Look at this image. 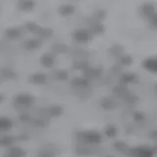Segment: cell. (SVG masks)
Here are the masks:
<instances>
[{"label":"cell","mask_w":157,"mask_h":157,"mask_svg":"<svg viewBox=\"0 0 157 157\" xmlns=\"http://www.w3.org/2000/svg\"><path fill=\"white\" fill-rule=\"evenodd\" d=\"M71 37L73 41H75L78 44H88L92 41L94 38V36L92 34L90 29L86 28H78L73 31Z\"/></svg>","instance_id":"cell-1"},{"label":"cell","mask_w":157,"mask_h":157,"mask_svg":"<svg viewBox=\"0 0 157 157\" xmlns=\"http://www.w3.org/2000/svg\"><path fill=\"white\" fill-rule=\"evenodd\" d=\"M130 154L132 157H153L155 151L153 148L146 145L136 146L131 149Z\"/></svg>","instance_id":"cell-3"},{"label":"cell","mask_w":157,"mask_h":157,"mask_svg":"<svg viewBox=\"0 0 157 157\" xmlns=\"http://www.w3.org/2000/svg\"><path fill=\"white\" fill-rule=\"evenodd\" d=\"M52 52L55 54H62V53H67L69 50H70V47H69L67 44L62 43V42H57L54 43L52 47Z\"/></svg>","instance_id":"cell-18"},{"label":"cell","mask_w":157,"mask_h":157,"mask_svg":"<svg viewBox=\"0 0 157 157\" xmlns=\"http://www.w3.org/2000/svg\"><path fill=\"white\" fill-rule=\"evenodd\" d=\"M123 46L119 43H113L112 45L108 48V53L110 54L111 56H114V57H117L119 58L121 55L124 54V50H123Z\"/></svg>","instance_id":"cell-17"},{"label":"cell","mask_w":157,"mask_h":157,"mask_svg":"<svg viewBox=\"0 0 157 157\" xmlns=\"http://www.w3.org/2000/svg\"><path fill=\"white\" fill-rule=\"evenodd\" d=\"M139 81V77L134 73H126L121 77V82L123 83H135Z\"/></svg>","instance_id":"cell-20"},{"label":"cell","mask_w":157,"mask_h":157,"mask_svg":"<svg viewBox=\"0 0 157 157\" xmlns=\"http://www.w3.org/2000/svg\"><path fill=\"white\" fill-rule=\"evenodd\" d=\"M36 7V0H18L17 9L23 13H31Z\"/></svg>","instance_id":"cell-10"},{"label":"cell","mask_w":157,"mask_h":157,"mask_svg":"<svg viewBox=\"0 0 157 157\" xmlns=\"http://www.w3.org/2000/svg\"><path fill=\"white\" fill-rule=\"evenodd\" d=\"M141 66L147 72L157 74V57H148L144 59L141 63Z\"/></svg>","instance_id":"cell-11"},{"label":"cell","mask_w":157,"mask_h":157,"mask_svg":"<svg viewBox=\"0 0 157 157\" xmlns=\"http://www.w3.org/2000/svg\"><path fill=\"white\" fill-rule=\"evenodd\" d=\"M29 82L33 83V85H36V86L45 85L47 82V77L43 73H34L29 76Z\"/></svg>","instance_id":"cell-12"},{"label":"cell","mask_w":157,"mask_h":157,"mask_svg":"<svg viewBox=\"0 0 157 157\" xmlns=\"http://www.w3.org/2000/svg\"><path fill=\"white\" fill-rule=\"evenodd\" d=\"M74 67L77 68V69H82V70L86 71V69L88 68V65H87V62L85 61V60H78V61H76L74 63Z\"/></svg>","instance_id":"cell-25"},{"label":"cell","mask_w":157,"mask_h":157,"mask_svg":"<svg viewBox=\"0 0 157 157\" xmlns=\"http://www.w3.org/2000/svg\"><path fill=\"white\" fill-rule=\"evenodd\" d=\"M13 128V122L7 117H1L0 119V130L1 132H9Z\"/></svg>","instance_id":"cell-21"},{"label":"cell","mask_w":157,"mask_h":157,"mask_svg":"<svg viewBox=\"0 0 157 157\" xmlns=\"http://www.w3.org/2000/svg\"><path fill=\"white\" fill-rule=\"evenodd\" d=\"M76 11H77V8L74 4L64 3L58 7L57 14H58V16H60L61 18H68V17H72L73 15L76 13Z\"/></svg>","instance_id":"cell-6"},{"label":"cell","mask_w":157,"mask_h":157,"mask_svg":"<svg viewBox=\"0 0 157 157\" xmlns=\"http://www.w3.org/2000/svg\"><path fill=\"white\" fill-rule=\"evenodd\" d=\"M88 29H90V32L92 33V34L94 36H102V34L105 33V31H106L105 26L101 22H91L90 27Z\"/></svg>","instance_id":"cell-13"},{"label":"cell","mask_w":157,"mask_h":157,"mask_svg":"<svg viewBox=\"0 0 157 157\" xmlns=\"http://www.w3.org/2000/svg\"><path fill=\"white\" fill-rule=\"evenodd\" d=\"M80 136H81V140L88 144H100L102 140L99 132H94V131L82 132L80 134Z\"/></svg>","instance_id":"cell-4"},{"label":"cell","mask_w":157,"mask_h":157,"mask_svg":"<svg viewBox=\"0 0 157 157\" xmlns=\"http://www.w3.org/2000/svg\"><path fill=\"white\" fill-rule=\"evenodd\" d=\"M118 59H119L120 64L123 66H130L131 64L132 63V58L131 55H129V54H125L124 53Z\"/></svg>","instance_id":"cell-22"},{"label":"cell","mask_w":157,"mask_h":157,"mask_svg":"<svg viewBox=\"0 0 157 157\" xmlns=\"http://www.w3.org/2000/svg\"><path fill=\"white\" fill-rule=\"evenodd\" d=\"M157 13V5L152 1H145L139 8L140 16L148 22L149 20Z\"/></svg>","instance_id":"cell-2"},{"label":"cell","mask_w":157,"mask_h":157,"mask_svg":"<svg viewBox=\"0 0 157 157\" xmlns=\"http://www.w3.org/2000/svg\"><path fill=\"white\" fill-rule=\"evenodd\" d=\"M40 27H41L40 25H38L36 22H33V21H29V22H27L26 24H25V26H24L25 29H26L28 33H33V34H34V36L37 33V32L39 31Z\"/></svg>","instance_id":"cell-19"},{"label":"cell","mask_w":157,"mask_h":157,"mask_svg":"<svg viewBox=\"0 0 157 157\" xmlns=\"http://www.w3.org/2000/svg\"><path fill=\"white\" fill-rule=\"evenodd\" d=\"M33 101H34V97L31 94H28V93H20V94H17L14 97L15 104L21 107L31 106L33 105Z\"/></svg>","instance_id":"cell-8"},{"label":"cell","mask_w":157,"mask_h":157,"mask_svg":"<svg viewBox=\"0 0 157 157\" xmlns=\"http://www.w3.org/2000/svg\"><path fill=\"white\" fill-rule=\"evenodd\" d=\"M155 90H156V92H157V83L155 85Z\"/></svg>","instance_id":"cell-28"},{"label":"cell","mask_w":157,"mask_h":157,"mask_svg":"<svg viewBox=\"0 0 157 157\" xmlns=\"http://www.w3.org/2000/svg\"><path fill=\"white\" fill-rule=\"evenodd\" d=\"M53 34H54V31L51 28L41 26L40 29H39V31L37 32V33L36 34V36L44 40V39H49L50 37H52Z\"/></svg>","instance_id":"cell-14"},{"label":"cell","mask_w":157,"mask_h":157,"mask_svg":"<svg viewBox=\"0 0 157 157\" xmlns=\"http://www.w3.org/2000/svg\"><path fill=\"white\" fill-rule=\"evenodd\" d=\"M148 24H149V27L152 29H154V31H157V13L149 20Z\"/></svg>","instance_id":"cell-26"},{"label":"cell","mask_w":157,"mask_h":157,"mask_svg":"<svg viewBox=\"0 0 157 157\" xmlns=\"http://www.w3.org/2000/svg\"><path fill=\"white\" fill-rule=\"evenodd\" d=\"M72 86L77 88H87L90 86V80L87 78H75L72 81Z\"/></svg>","instance_id":"cell-16"},{"label":"cell","mask_w":157,"mask_h":157,"mask_svg":"<svg viewBox=\"0 0 157 157\" xmlns=\"http://www.w3.org/2000/svg\"><path fill=\"white\" fill-rule=\"evenodd\" d=\"M4 36L7 40H18L23 36V31L19 27H9L4 29Z\"/></svg>","instance_id":"cell-7"},{"label":"cell","mask_w":157,"mask_h":157,"mask_svg":"<svg viewBox=\"0 0 157 157\" xmlns=\"http://www.w3.org/2000/svg\"><path fill=\"white\" fill-rule=\"evenodd\" d=\"M56 78L59 81H67L69 78V74L65 70H59L56 72Z\"/></svg>","instance_id":"cell-24"},{"label":"cell","mask_w":157,"mask_h":157,"mask_svg":"<svg viewBox=\"0 0 157 157\" xmlns=\"http://www.w3.org/2000/svg\"><path fill=\"white\" fill-rule=\"evenodd\" d=\"M42 44H43V40L39 37L37 36L29 37L24 41L23 47L25 50H27V51H36V50H38V49L42 46Z\"/></svg>","instance_id":"cell-5"},{"label":"cell","mask_w":157,"mask_h":157,"mask_svg":"<svg viewBox=\"0 0 157 157\" xmlns=\"http://www.w3.org/2000/svg\"><path fill=\"white\" fill-rule=\"evenodd\" d=\"M72 1H75V2H78V1H81V0H72Z\"/></svg>","instance_id":"cell-27"},{"label":"cell","mask_w":157,"mask_h":157,"mask_svg":"<svg viewBox=\"0 0 157 157\" xmlns=\"http://www.w3.org/2000/svg\"><path fill=\"white\" fill-rule=\"evenodd\" d=\"M39 63L44 68L51 69L56 63V54L53 52H45L39 58Z\"/></svg>","instance_id":"cell-9"},{"label":"cell","mask_w":157,"mask_h":157,"mask_svg":"<svg viewBox=\"0 0 157 157\" xmlns=\"http://www.w3.org/2000/svg\"><path fill=\"white\" fill-rule=\"evenodd\" d=\"M25 152L20 148H13L11 151L7 154V157H24Z\"/></svg>","instance_id":"cell-23"},{"label":"cell","mask_w":157,"mask_h":157,"mask_svg":"<svg viewBox=\"0 0 157 157\" xmlns=\"http://www.w3.org/2000/svg\"><path fill=\"white\" fill-rule=\"evenodd\" d=\"M107 17V12L104 9H95L91 13L92 22H103Z\"/></svg>","instance_id":"cell-15"}]
</instances>
